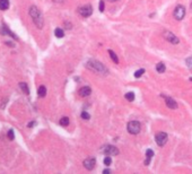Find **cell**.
Masks as SVG:
<instances>
[{
	"label": "cell",
	"mask_w": 192,
	"mask_h": 174,
	"mask_svg": "<svg viewBox=\"0 0 192 174\" xmlns=\"http://www.w3.org/2000/svg\"><path fill=\"white\" fill-rule=\"evenodd\" d=\"M155 140H156V144L159 147H163L168 140V136H167L166 132H158L155 136Z\"/></svg>",
	"instance_id": "obj_5"
},
{
	"label": "cell",
	"mask_w": 192,
	"mask_h": 174,
	"mask_svg": "<svg viewBox=\"0 0 192 174\" xmlns=\"http://www.w3.org/2000/svg\"><path fill=\"white\" fill-rule=\"evenodd\" d=\"M173 15H174V18L176 20H182L184 18V16H185V8H184V6L178 5L176 8L174 9V14Z\"/></svg>",
	"instance_id": "obj_6"
},
{
	"label": "cell",
	"mask_w": 192,
	"mask_h": 174,
	"mask_svg": "<svg viewBox=\"0 0 192 174\" xmlns=\"http://www.w3.org/2000/svg\"><path fill=\"white\" fill-rule=\"evenodd\" d=\"M90 93H92V89H90V87H88V86H84V87H81L79 89V95L83 96V97L90 96Z\"/></svg>",
	"instance_id": "obj_12"
},
{
	"label": "cell",
	"mask_w": 192,
	"mask_h": 174,
	"mask_svg": "<svg viewBox=\"0 0 192 174\" xmlns=\"http://www.w3.org/2000/svg\"><path fill=\"white\" fill-rule=\"evenodd\" d=\"M78 13L83 17H90L92 13H93V7L90 5H85V6L80 7V8H78Z\"/></svg>",
	"instance_id": "obj_7"
},
{
	"label": "cell",
	"mask_w": 192,
	"mask_h": 174,
	"mask_svg": "<svg viewBox=\"0 0 192 174\" xmlns=\"http://www.w3.org/2000/svg\"><path fill=\"white\" fill-rule=\"evenodd\" d=\"M83 164H84L85 169H87L88 171H92L96 165V160L95 158H86Z\"/></svg>",
	"instance_id": "obj_9"
},
{
	"label": "cell",
	"mask_w": 192,
	"mask_h": 174,
	"mask_svg": "<svg viewBox=\"0 0 192 174\" xmlns=\"http://www.w3.org/2000/svg\"><path fill=\"white\" fill-rule=\"evenodd\" d=\"M103 173L104 174H110L111 173V170H109V169H107V170H104V171H103Z\"/></svg>",
	"instance_id": "obj_28"
},
{
	"label": "cell",
	"mask_w": 192,
	"mask_h": 174,
	"mask_svg": "<svg viewBox=\"0 0 192 174\" xmlns=\"http://www.w3.org/2000/svg\"><path fill=\"white\" fill-rule=\"evenodd\" d=\"M9 7V0H0V9L6 10Z\"/></svg>",
	"instance_id": "obj_14"
},
{
	"label": "cell",
	"mask_w": 192,
	"mask_h": 174,
	"mask_svg": "<svg viewBox=\"0 0 192 174\" xmlns=\"http://www.w3.org/2000/svg\"><path fill=\"white\" fill-rule=\"evenodd\" d=\"M165 103H166L167 107H169V108H172V110L178 108V103H176L173 98H171V97H166V96H165Z\"/></svg>",
	"instance_id": "obj_11"
},
{
	"label": "cell",
	"mask_w": 192,
	"mask_h": 174,
	"mask_svg": "<svg viewBox=\"0 0 192 174\" xmlns=\"http://www.w3.org/2000/svg\"><path fill=\"white\" fill-rule=\"evenodd\" d=\"M111 163H112V158H111L110 156H106V157L104 158V164H105L106 166H110Z\"/></svg>",
	"instance_id": "obj_23"
},
{
	"label": "cell",
	"mask_w": 192,
	"mask_h": 174,
	"mask_svg": "<svg viewBox=\"0 0 192 174\" xmlns=\"http://www.w3.org/2000/svg\"><path fill=\"white\" fill-rule=\"evenodd\" d=\"M191 9H192V3H191Z\"/></svg>",
	"instance_id": "obj_32"
},
{
	"label": "cell",
	"mask_w": 192,
	"mask_h": 174,
	"mask_svg": "<svg viewBox=\"0 0 192 174\" xmlns=\"http://www.w3.org/2000/svg\"><path fill=\"white\" fill-rule=\"evenodd\" d=\"M29 16H31V18L33 19V23L35 24V26L38 27V28H43L44 26V20H43V16H42V13L40 12V9H38L36 6H31L29 7Z\"/></svg>",
	"instance_id": "obj_1"
},
{
	"label": "cell",
	"mask_w": 192,
	"mask_h": 174,
	"mask_svg": "<svg viewBox=\"0 0 192 174\" xmlns=\"http://www.w3.org/2000/svg\"><path fill=\"white\" fill-rule=\"evenodd\" d=\"M0 33H1L2 35H9V36L14 38L15 40H17V36H16L14 33H12V32H10V29H9L7 26H5V25L0 26Z\"/></svg>",
	"instance_id": "obj_10"
},
{
	"label": "cell",
	"mask_w": 192,
	"mask_h": 174,
	"mask_svg": "<svg viewBox=\"0 0 192 174\" xmlns=\"http://www.w3.org/2000/svg\"><path fill=\"white\" fill-rule=\"evenodd\" d=\"M164 38H165L169 43H173V44H178L180 42L179 38H178L176 35H174L173 33L168 32V31H165V32H164Z\"/></svg>",
	"instance_id": "obj_8"
},
{
	"label": "cell",
	"mask_w": 192,
	"mask_h": 174,
	"mask_svg": "<svg viewBox=\"0 0 192 174\" xmlns=\"http://www.w3.org/2000/svg\"><path fill=\"white\" fill-rule=\"evenodd\" d=\"M124 97L128 100L129 102H133V100H135V93L133 92H129L124 95Z\"/></svg>",
	"instance_id": "obj_20"
},
{
	"label": "cell",
	"mask_w": 192,
	"mask_h": 174,
	"mask_svg": "<svg viewBox=\"0 0 192 174\" xmlns=\"http://www.w3.org/2000/svg\"><path fill=\"white\" fill-rule=\"evenodd\" d=\"M60 124H61L62 127H67V126L69 124V118H67V117L61 118V119H60Z\"/></svg>",
	"instance_id": "obj_21"
},
{
	"label": "cell",
	"mask_w": 192,
	"mask_h": 174,
	"mask_svg": "<svg viewBox=\"0 0 192 174\" xmlns=\"http://www.w3.org/2000/svg\"><path fill=\"white\" fill-rule=\"evenodd\" d=\"M146 156H147V160H145V165H149L150 160H152V157L154 156V151L152 149H147L146 150Z\"/></svg>",
	"instance_id": "obj_13"
},
{
	"label": "cell",
	"mask_w": 192,
	"mask_h": 174,
	"mask_svg": "<svg viewBox=\"0 0 192 174\" xmlns=\"http://www.w3.org/2000/svg\"><path fill=\"white\" fill-rule=\"evenodd\" d=\"M110 1H112V2H115V1H118V0H110Z\"/></svg>",
	"instance_id": "obj_30"
},
{
	"label": "cell",
	"mask_w": 192,
	"mask_h": 174,
	"mask_svg": "<svg viewBox=\"0 0 192 174\" xmlns=\"http://www.w3.org/2000/svg\"><path fill=\"white\" fill-rule=\"evenodd\" d=\"M127 130L131 134H138L141 130V124L138 121H130L127 126Z\"/></svg>",
	"instance_id": "obj_3"
},
{
	"label": "cell",
	"mask_w": 192,
	"mask_h": 174,
	"mask_svg": "<svg viewBox=\"0 0 192 174\" xmlns=\"http://www.w3.org/2000/svg\"><path fill=\"white\" fill-rule=\"evenodd\" d=\"M109 54H110V57H111V59L113 60V62H114V63H119V58H118V55L115 54L114 51L109 50Z\"/></svg>",
	"instance_id": "obj_18"
},
{
	"label": "cell",
	"mask_w": 192,
	"mask_h": 174,
	"mask_svg": "<svg viewBox=\"0 0 192 174\" xmlns=\"http://www.w3.org/2000/svg\"><path fill=\"white\" fill-rule=\"evenodd\" d=\"M19 87L22 88V91H23L26 95H28V94H29V89H28V86H27V84H26V83H19Z\"/></svg>",
	"instance_id": "obj_19"
},
{
	"label": "cell",
	"mask_w": 192,
	"mask_h": 174,
	"mask_svg": "<svg viewBox=\"0 0 192 174\" xmlns=\"http://www.w3.org/2000/svg\"><path fill=\"white\" fill-rule=\"evenodd\" d=\"M190 81H192V77H191V78H190Z\"/></svg>",
	"instance_id": "obj_31"
},
{
	"label": "cell",
	"mask_w": 192,
	"mask_h": 174,
	"mask_svg": "<svg viewBox=\"0 0 192 174\" xmlns=\"http://www.w3.org/2000/svg\"><path fill=\"white\" fill-rule=\"evenodd\" d=\"M8 138H9L10 140H14V138H15V134H14V130H9V131H8Z\"/></svg>",
	"instance_id": "obj_26"
},
{
	"label": "cell",
	"mask_w": 192,
	"mask_h": 174,
	"mask_svg": "<svg viewBox=\"0 0 192 174\" xmlns=\"http://www.w3.org/2000/svg\"><path fill=\"white\" fill-rule=\"evenodd\" d=\"M165 69H166V67H165V65H164L163 62H158V63H157V66H156V70H157L159 74L164 72V71H165Z\"/></svg>",
	"instance_id": "obj_17"
},
{
	"label": "cell",
	"mask_w": 192,
	"mask_h": 174,
	"mask_svg": "<svg viewBox=\"0 0 192 174\" xmlns=\"http://www.w3.org/2000/svg\"><path fill=\"white\" fill-rule=\"evenodd\" d=\"M80 117H81L84 120H90V115L87 113V112H86V111H83V112H81V114H80Z\"/></svg>",
	"instance_id": "obj_22"
},
{
	"label": "cell",
	"mask_w": 192,
	"mask_h": 174,
	"mask_svg": "<svg viewBox=\"0 0 192 174\" xmlns=\"http://www.w3.org/2000/svg\"><path fill=\"white\" fill-rule=\"evenodd\" d=\"M54 35L58 38V39H61V38H64V32L62 28H55V31H54Z\"/></svg>",
	"instance_id": "obj_15"
},
{
	"label": "cell",
	"mask_w": 192,
	"mask_h": 174,
	"mask_svg": "<svg viewBox=\"0 0 192 174\" xmlns=\"http://www.w3.org/2000/svg\"><path fill=\"white\" fill-rule=\"evenodd\" d=\"M38 94L40 97H44L45 95H46V88H45V86H40L38 87Z\"/></svg>",
	"instance_id": "obj_16"
},
{
	"label": "cell",
	"mask_w": 192,
	"mask_h": 174,
	"mask_svg": "<svg viewBox=\"0 0 192 174\" xmlns=\"http://www.w3.org/2000/svg\"><path fill=\"white\" fill-rule=\"evenodd\" d=\"M187 65H188L189 67H192V57L187 59Z\"/></svg>",
	"instance_id": "obj_27"
},
{
	"label": "cell",
	"mask_w": 192,
	"mask_h": 174,
	"mask_svg": "<svg viewBox=\"0 0 192 174\" xmlns=\"http://www.w3.org/2000/svg\"><path fill=\"white\" fill-rule=\"evenodd\" d=\"M87 68H90L92 71H94L96 74H101V75H106L109 72V70L105 68V66L96 60H90L87 62Z\"/></svg>",
	"instance_id": "obj_2"
},
{
	"label": "cell",
	"mask_w": 192,
	"mask_h": 174,
	"mask_svg": "<svg viewBox=\"0 0 192 174\" xmlns=\"http://www.w3.org/2000/svg\"><path fill=\"white\" fill-rule=\"evenodd\" d=\"M104 8H105V5H104V1H100V5H98V9H100V12L102 13V12H104Z\"/></svg>",
	"instance_id": "obj_25"
},
{
	"label": "cell",
	"mask_w": 192,
	"mask_h": 174,
	"mask_svg": "<svg viewBox=\"0 0 192 174\" xmlns=\"http://www.w3.org/2000/svg\"><path fill=\"white\" fill-rule=\"evenodd\" d=\"M101 151L103 154H105L106 156H115L119 154V149L115 147V146H112V145H105L101 148Z\"/></svg>",
	"instance_id": "obj_4"
},
{
	"label": "cell",
	"mask_w": 192,
	"mask_h": 174,
	"mask_svg": "<svg viewBox=\"0 0 192 174\" xmlns=\"http://www.w3.org/2000/svg\"><path fill=\"white\" fill-rule=\"evenodd\" d=\"M143 72H145V69H139L138 71L135 72V77H136V78H139V77H141V75H142Z\"/></svg>",
	"instance_id": "obj_24"
},
{
	"label": "cell",
	"mask_w": 192,
	"mask_h": 174,
	"mask_svg": "<svg viewBox=\"0 0 192 174\" xmlns=\"http://www.w3.org/2000/svg\"><path fill=\"white\" fill-rule=\"evenodd\" d=\"M34 124H35V122H29V123H28V127L31 128V127H33Z\"/></svg>",
	"instance_id": "obj_29"
}]
</instances>
